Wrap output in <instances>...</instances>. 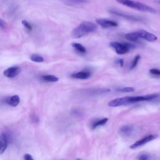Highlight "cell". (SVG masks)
<instances>
[{
  "mask_svg": "<svg viewBox=\"0 0 160 160\" xmlns=\"http://www.w3.org/2000/svg\"><path fill=\"white\" fill-rule=\"evenodd\" d=\"M96 23L98 25L101 26L104 28H112V27H117L118 26L117 22L114 21L106 20V19H97L96 20Z\"/></svg>",
  "mask_w": 160,
  "mask_h": 160,
  "instance_id": "cell-8",
  "label": "cell"
},
{
  "mask_svg": "<svg viewBox=\"0 0 160 160\" xmlns=\"http://www.w3.org/2000/svg\"><path fill=\"white\" fill-rule=\"evenodd\" d=\"M72 46L76 49L77 51H78L80 53L82 54H85L86 53V49L84 46H83L80 43H74L72 44Z\"/></svg>",
  "mask_w": 160,
  "mask_h": 160,
  "instance_id": "cell-15",
  "label": "cell"
},
{
  "mask_svg": "<svg viewBox=\"0 0 160 160\" xmlns=\"http://www.w3.org/2000/svg\"><path fill=\"white\" fill-rule=\"evenodd\" d=\"M76 160H81V159H77Z\"/></svg>",
  "mask_w": 160,
  "mask_h": 160,
  "instance_id": "cell-28",
  "label": "cell"
},
{
  "mask_svg": "<svg viewBox=\"0 0 160 160\" xmlns=\"http://www.w3.org/2000/svg\"><path fill=\"white\" fill-rule=\"evenodd\" d=\"M158 96V95H157V94H153V95L145 96H126L123 98H119L110 101L108 103V106L110 107H118L137 102L151 101L154 100V99H156Z\"/></svg>",
  "mask_w": 160,
  "mask_h": 160,
  "instance_id": "cell-1",
  "label": "cell"
},
{
  "mask_svg": "<svg viewBox=\"0 0 160 160\" xmlns=\"http://www.w3.org/2000/svg\"><path fill=\"white\" fill-rule=\"evenodd\" d=\"M156 138V136L154 135H149L146 136H145V138H143L137 141L136 142H135L134 144H133L132 145H131L130 146V148L131 149H133V150H134V149H136L138 147H140L141 146H143L144 145L146 144L147 143H149L152 140H154Z\"/></svg>",
  "mask_w": 160,
  "mask_h": 160,
  "instance_id": "cell-7",
  "label": "cell"
},
{
  "mask_svg": "<svg viewBox=\"0 0 160 160\" xmlns=\"http://www.w3.org/2000/svg\"><path fill=\"white\" fill-rule=\"evenodd\" d=\"M7 102L9 105L12 106L13 107H16L19 104L20 102V98L19 96L18 95H14V96H12V97L9 98L7 100Z\"/></svg>",
  "mask_w": 160,
  "mask_h": 160,
  "instance_id": "cell-13",
  "label": "cell"
},
{
  "mask_svg": "<svg viewBox=\"0 0 160 160\" xmlns=\"http://www.w3.org/2000/svg\"><path fill=\"white\" fill-rule=\"evenodd\" d=\"M21 71L20 68L18 67H12L4 71V75L8 78H13L18 76Z\"/></svg>",
  "mask_w": 160,
  "mask_h": 160,
  "instance_id": "cell-9",
  "label": "cell"
},
{
  "mask_svg": "<svg viewBox=\"0 0 160 160\" xmlns=\"http://www.w3.org/2000/svg\"><path fill=\"white\" fill-rule=\"evenodd\" d=\"M24 159L25 160H34L33 158L30 154H25L24 156Z\"/></svg>",
  "mask_w": 160,
  "mask_h": 160,
  "instance_id": "cell-25",
  "label": "cell"
},
{
  "mask_svg": "<svg viewBox=\"0 0 160 160\" xmlns=\"http://www.w3.org/2000/svg\"><path fill=\"white\" fill-rule=\"evenodd\" d=\"M8 147V138L4 133L0 135V155L3 154Z\"/></svg>",
  "mask_w": 160,
  "mask_h": 160,
  "instance_id": "cell-11",
  "label": "cell"
},
{
  "mask_svg": "<svg viewBox=\"0 0 160 160\" xmlns=\"http://www.w3.org/2000/svg\"><path fill=\"white\" fill-rule=\"evenodd\" d=\"M156 2H157V3H159L160 4V0H156Z\"/></svg>",
  "mask_w": 160,
  "mask_h": 160,
  "instance_id": "cell-27",
  "label": "cell"
},
{
  "mask_svg": "<svg viewBox=\"0 0 160 160\" xmlns=\"http://www.w3.org/2000/svg\"><path fill=\"white\" fill-rule=\"evenodd\" d=\"M30 59L32 62L36 63H42L44 62V58L41 56H40V55H38L36 54H32L30 56Z\"/></svg>",
  "mask_w": 160,
  "mask_h": 160,
  "instance_id": "cell-17",
  "label": "cell"
},
{
  "mask_svg": "<svg viewBox=\"0 0 160 160\" xmlns=\"http://www.w3.org/2000/svg\"><path fill=\"white\" fill-rule=\"evenodd\" d=\"M134 131V126L132 125H125L123 126L119 130L120 133L125 136L131 135Z\"/></svg>",
  "mask_w": 160,
  "mask_h": 160,
  "instance_id": "cell-12",
  "label": "cell"
},
{
  "mask_svg": "<svg viewBox=\"0 0 160 160\" xmlns=\"http://www.w3.org/2000/svg\"><path fill=\"white\" fill-rule=\"evenodd\" d=\"M150 73L153 75L160 76V70L156 68H152L150 70Z\"/></svg>",
  "mask_w": 160,
  "mask_h": 160,
  "instance_id": "cell-22",
  "label": "cell"
},
{
  "mask_svg": "<svg viewBox=\"0 0 160 160\" xmlns=\"http://www.w3.org/2000/svg\"><path fill=\"white\" fill-rule=\"evenodd\" d=\"M109 12L112 14L121 16V17H123L126 20H129L133 21H143V20L141 18L138 17V16L130 15V14H128L126 13L120 12V11H119V10L111 9V10L109 11Z\"/></svg>",
  "mask_w": 160,
  "mask_h": 160,
  "instance_id": "cell-6",
  "label": "cell"
},
{
  "mask_svg": "<svg viewBox=\"0 0 160 160\" xmlns=\"http://www.w3.org/2000/svg\"><path fill=\"white\" fill-rule=\"evenodd\" d=\"M42 79L47 82H57L59 79L58 77L54 75H44L42 76Z\"/></svg>",
  "mask_w": 160,
  "mask_h": 160,
  "instance_id": "cell-16",
  "label": "cell"
},
{
  "mask_svg": "<svg viewBox=\"0 0 160 160\" xmlns=\"http://www.w3.org/2000/svg\"><path fill=\"white\" fill-rule=\"evenodd\" d=\"M88 0H70V3H75V4H79V3H86Z\"/></svg>",
  "mask_w": 160,
  "mask_h": 160,
  "instance_id": "cell-24",
  "label": "cell"
},
{
  "mask_svg": "<svg viewBox=\"0 0 160 160\" xmlns=\"http://www.w3.org/2000/svg\"><path fill=\"white\" fill-rule=\"evenodd\" d=\"M140 59H141L140 55H136V56L135 57V58L133 59V62H132V63H131V67H130V70H133L136 67V66L138 65V62H139V61H140Z\"/></svg>",
  "mask_w": 160,
  "mask_h": 160,
  "instance_id": "cell-19",
  "label": "cell"
},
{
  "mask_svg": "<svg viewBox=\"0 0 160 160\" xmlns=\"http://www.w3.org/2000/svg\"><path fill=\"white\" fill-rule=\"evenodd\" d=\"M110 46L118 54H125L129 52L130 49L135 47L134 45L130 43H119L117 41L110 43Z\"/></svg>",
  "mask_w": 160,
  "mask_h": 160,
  "instance_id": "cell-4",
  "label": "cell"
},
{
  "mask_svg": "<svg viewBox=\"0 0 160 160\" xmlns=\"http://www.w3.org/2000/svg\"><path fill=\"white\" fill-rule=\"evenodd\" d=\"M73 78L75 79H79V80H86L89 78L91 76V72L89 71L83 70L79 72L73 73L71 75Z\"/></svg>",
  "mask_w": 160,
  "mask_h": 160,
  "instance_id": "cell-10",
  "label": "cell"
},
{
  "mask_svg": "<svg viewBox=\"0 0 160 160\" xmlns=\"http://www.w3.org/2000/svg\"><path fill=\"white\" fill-rule=\"evenodd\" d=\"M135 32L138 38H139V40L143 39L150 42H154L156 41L158 39L155 35H154L153 34H151L150 33H149L145 30H141Z\"/></svg>",
  "mask_w": 160,
  "mask_h": 160,
  "instance_id": "cell-5",
  "label": "cell"
},
{
  "mask_svg": "<svg viewBox=\"0 0 160 160\" xmlns=\"http://www.w3.org/2000/svg\"><path fill=\"white\" fill-rule=\"evenodd\" d=\"M135 88L133 87H123L118 88L117 91L119 92H123V93H131L135 91Z\"/></svg>",
  "mask_w": 160,
  "mask_h": 160,
  "instance_id": "cell-18",
  "label": "cell"
},
{
  "mask_svg": "<svg viewBox=\"0 0 160 160\" xmlns=\"http://www.w3.org/2000/svg\"><path fill=\"white\" fill-rule=\"evenodd\" d=\"M22 24H23V25L28 30V31H31V30H32V26H31V25L29 23V22H28L27 21H26V20H23V21H22Z\"/></svg>",
  "mask_w": 160,
  "mask_h": 160,
  "instance_id": "cell-20",
  "label": "cell"
},
{
  "mask_svg": "<svg viewBox=\"0 0 160 160\" xmlns=\"http://www.w3.org/2000/svg\"><path fill=\"white\" fill-rule=\"evenodd\" d=\"M98 29L96 24L91 21H83L71 32V36L74 38H81L85 35L95 32Z\"/></svg>",
  "mask_w": 160,
  "mask_h": 160,
  "instance_id": "cell-2",
  "label": "cell"
},
{
  "mask_svg": "<svg viewBox=\"0 0 160 160\" xmlns=\"http://www.w3.org/2000/svg\"><path fill=\"white\" fill-rule=\"evenodd\" d=\"M117 62L118 64H119L120 65L121 67H123V64H124V60L123 59H118L117 61Z\"/></svg>",
  "mask_w": 160,
  "mask_h": 160,
  "instance_id": "cell-26",
  "label": "cell"
},
{
  "mask_svg": "<svg viewBox=\"0 0 160 160\" xmlns=\"http://www.w3.org/2000/svg\"><path fill=\"white\" fill-rule=\"evenodd\" d=\"M150 158V155L148 154H141L138 157V160H149Z\"/></svg>",
  "mask_w": 160,
  "mask_h": 160,
  "instance_id": "cell-21",
  "label": "cell"
},
{
  "mask_svg": "<svg viewBox=\"0 0 160 160\" xmlns=\"http://www.w3.org/2000/svg\"><path fill=\"white\" fill-rule=\"evenodd\" d=\"M118 3L125 5L130 8L135 9L138 11H140L143 12H148L150 13H156V10L153 8L148 6L142 3L133 1V0H116Z\"/></svg>",
  "mask_w": 160,
  "mask_h": 160,
  "instance_id": "cell-3",
  "label": "cell"
},
{
  "mask_svg": "<svg viewBox=\"0 0 160 160\" xmlns=\"http://www.w3.org/2000/svg\"><path fill=\"white\" fill-rule=\"evenodd\" d=\"M108 121V119L105 118H103L101 119H97L95 120V121H93V124L91 125V128L93 130L96 128L97 127L100 126H103L104 125H105Z\"/></svg>",
  "mask_w": 160,
  "mask_h": 160,
  "instance_id": "cell-14",
  "label": "cell"
},
{
  "mask_svg": "<svg viewBox=\"0 0 160 160\" xmlns=\"http://www.w3.org/2000/svg\"><path fill=\"white\" fill-rule=\"evenodd\" d=\"M7 27V25L6 23V22H5L4 20L0 19V28L4 30L6 29Z\"/></svg>",
  "mask_w": 160,
  "mask_h": 160,
  "instance_id": "cell-23",
  "label": "cell"
}]
</instances>
